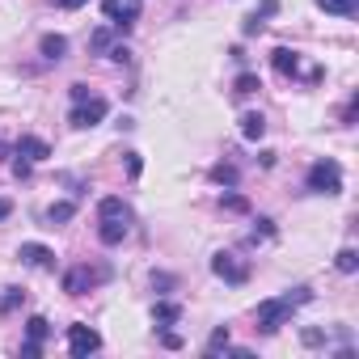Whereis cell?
Here are the masks:
<instances>
[{
    "instance_id": "cell-1",
    "label": "cell",
    "mask_w": 359,
    "mask_h": 359,
    "mask_svg": "<svg viewBox=\"0 0 359 359\" xmlns=\"http://www.w3.org/2000/svg\"><path fill=\"white\" fill-rule=\"evenodd\" d=\"M309 300H313V292H309V287H296V292H287V296L262 300V304H258V325H254V330H258V334H275V330H279V325L300 309V304H309Z\"/></svg>"
},
{
    "instance_id": "cell-2",
    "label": "cell",
    "mask_w": 359,
    "mask_h": 359,
    "mask_svg": "<svg viewBox=\"0 0 359 359\" xmlns=\"http://www.w3.org/2000/svg\"><path fill=\"white\" fill-rule=\"evenodd\" d=\"M97 220H102V229H97L102 245H118V241L131 233V208H127L118 195H106V199L97 203Z\"/></svg>"
},
{
    "instance_id": "cell-3",
    "label": "cell",
    "mask_w": 359,
    "mask_h": 359,
    "mask_svg": "<svg viewBox=\"0 0 359 359\" xmlns=\"http://www.w3.org/2000/svg\"><path fill=\"white\" fill-rule=\"evenodd\" d=\"M309 191L313 195H338L342 191V165L338 161H330V156H321V161H313L309 165Z\"/></svg>"
},
{
    "instance_id": "cell-4",
    "label": "cell",
    "mask_w": 359,
    "mask_h": 359,
    "mask_svg": "<svg viewBox=\"0 0 359 359\" xmlns=\"http://www.w3.org/2000/svg\"><path fill=\"white\" fill-rule=\"evenodd\" d=\"M106 114H110V102H106V97H97V93H89L85 102H72L68 123H72V127H81V131H89V127H97Z\"/></svg>"
},
{
    "instance_id": "cell-5",
    "label": "cell",
    "mask_w": 359,
    "mask_h": 359,
    "mask_svg": "<svg viewBox=\"0 0 359 359\" xmlns=\"http://www.w3.org/2000/svg\"><path fill=\"white\" fill-rule=\"evenodd\" d=\"M140 5H144V0H102V18H106L118 34H127V30L135 26V18H140Z\"/></svg>"
},
{
    "instance_id": "cell-6",
    "label": "cell",
    "mask_w": 359,
    "mask_h": 359,
    "mask_svg": "<svg viewBox=\"0 0 359 359\" xmlns=\"http://www.w3.org/2000/svg\"><path fill=\"white\" fill-rule=\"evenodd\" d=\"M106 279H110L106 266H97V271H93V266H72V271L64 275V292H68V296H85L89 287H97V283H106Z\"/></svg>"
},
{
    "instance_id": "cell-7",
    "label": "cell",
    "mask_w": 359,
    "mask_h": 359,
    "mask_svg": "<svg viewBox=\"0 0 359 359\" xmlns=\"http://www.w3.org/2000/svg\"><path fill=\"white\" fill-rule=\"evenodd\" d=\"M68 351L76 355V359H89L93 351H102V334L93 330V325H68Z\"/></svg>"
},
{
    "instance_id": "cell-8",
    "label": "cell",
    "mask_w": 359,
    "mask_h": 359,
    "mask_svg": "<svg viewBox=\"0 0 359 359\" xmlns=\"http://www.w3.org/2000/svg\"><path fill=\"white\" fill-rule=\"evenodd\" d=\"M212 271H216L224 283H233V287H241V283L250 279V266H245V262H237V254H224V250L212 258Z\"/></svg>"
},
{
    "instance_id": "cell-9",
    "label": "cell",
    "mask_w": 359,
    "mask_h": 359,
    "mask_svg": "<svg viewBox=\"0 0 359 359\" xmlns=\"http://www.w3.org/2000/svg\"><path fill=\"white\" fill-rule=\"evenodd\" d=\"M26 334H30V338H26L22 355H26V359H39V355H43V342L51 338V321H47V317H30V321H26Z\"/></svg>"
},
{
    "instance_id": "cell-10",
    "label": "cell",
    "mask_w": 359,
    "mask_h": 359,
    "mask_svg": "<svg viewBox=\"0 0 359 359\" xmlns=\"http://www.w3.org/2000/svg\"><path fill=\"white\" fill-rule=\"evenodd\" d=\"M18 258H22L26 266H39V271H55V254H51L47 245H34V241H26V245L18 250Z\"/></svg>"
},
{
    "instance_id": "cell-11",
    "label": "cell",
    "mask_w": 359,
    "mask_h": 359,
    "mask_svg": "<svg viewBox=\"0 0 359 359\" xmlns=\"http://www.w3.org/2000/svg\"><path fill=\"white\" fill-rule=\"evenodd\" d=\"M13 152H18V156H26V161L34 165V161H47V156H51V144H47V140H39V135H22V140L13 144Z\"/></svg>"
},
{
    "instance_id": "cell-12",
    "label": "cell",
    "mask_w": 359,
    "mask_h": 359,
    "mask_svg": "<svg viewBox=\"0 0 359 359\" xmlns=\"http://www.w3.org/2000/svg\"><path fill=\"white\" fill-rule=\"evenodd\" d=\"M271 64H275L279 76H296V68H300V60H296L292 47H275V51H271Z\"/></svg>"
},
{
    "instance_id": "cell-13",
    "label": "cell",
    "mask_w": 359,
    "mask_h": 359,
    "mask_svg": "<svg viewBox=\"0 0 359 359\" xmlns=\"http://www.w3.org/2000/svg\"><path fill=\"white\" fill-rule=\"evenodd\" d=\"M241 135L254 144V140H262L266 135V118L258 114V110H250V114H241Z\"/></svg>"
},
{
    "instance_id": "cell-14",
    "label": "cell",
    "mask_w": 359,
    "mask_h": 359,
    "mask_svg": "<svg viewBox=\"0 0 359 359\" xmlns=\"http://www.w3.org/2000/svg\"><path fill=\"white\" fill-rule=\"evenodd\" d=\"M39 51L55 64V60H64V51H68V39L64 34H43V43H39Z\"/></svg>"
},
{
    "instance_id": "cell-15",
    "label": "cell",
    "mask_w": 359,
    "mask_h": 359,
    "mask_svg": "<svg viewBox=\"0 0 359 359\" xmlns=\"http://www.w3.org/2000/svg\"><path fill=\"white\" fill-rule=\"evenodd\" d=\"M177 317H182V309H177V304H169V300H156L152 304V321L156 325H173Z\"/></svg>"
},
{
    "instance_id": "cell-16",
    "label": "cell",
    "mask_w": 359,
    "mask_h": 359,
    "mask_svg": "<svg viewBox=\"0 0 359 359\" xmlns=\"http://www.w3.org/2000/svg\"><path fill=\"white\" fill-rule=\"evenodd\" d=\"M317 9H325V13H334V18H351V13L359 9V0H317Z\"/></svg>"
},
{
    "instance_id": "cell-17",
    "label": "cell",
    "mask_w": 359,
    "mask_h": 359,
    "mask_svg": "<svg viewBox=\"0 0 359 359\" xmlns=\"http://www.w3.org/2000/svg\"><path fill=\"white\" fill-rule=\"evenodd\" d=\"M72 216H76V203H51V208H47V224H51V229H55V224H68Z\"/></svg>"
},
{
    "instance_id": "cell-18",
    "label": "cell",
    "mask_w": 359,
    "mask_h": 359,
    "mask_svg": "<svg viewBox=\"0 0 359 359\" xmlns=\"http://www.w3.org/2000/svg\"><path fill=\"white\" fill-rule=\"evenodd\" d=\"M212 182H216V187H237V165L220 161V165L212 169Z\"/></svg>"
},
{
    "instance_id": "cell-19",
    "label": "cell",
    "mask_w": 359,
    "mask_h": 359,
    "mask_svg": "<svg viewBox=\"0 0 359 359\" xmlns=\"http://www.w3.org/2000/svg\"><path fill=\"white\" fill-rule=\"evenodd\" d=\"M334 266H338L342 275H355V271H359V254H355V250L346 245V250H338V258H334Z\"/></svg>"
},
{
    "instance_id": "cell-20",
    "label": "cell",
    "mask_w": 359,
    "mask_h": 359,
    "mask_svg": "<svg viewBox=\"0 0 359 359\" xmlns=\"http://www.w3.org/2000/svg\"><path fill=\"white\" fill-rule=\"evenodd\" d=\"M22 300H26V292H22V287H5V292H0V317H5V313H13Z\"/></svg>"
},
{
    "instance_id": "cell-21",
    "label": "cell",
    "mask_w": 359,
    "mask_h": 359,
    "mask_svg": "<svg viewBox=\"0 0 359 359\" xmlns=\"http://www.w3.org/2000/svg\"><path fill=\"white\" fill-rule=\"evenodd\" d=\"M258 89H262V85H258V76H254V72H241L233 93H237V97H250V93H258Z\"/></svg>"
},
{
    "instance_id": "cell-22",
    "label": "cell",
    "mask_w": 359,
    "mask_h": 359,
    "mask_svg": "<svg viewBox=\"0 0 359 359\" xmlns=\"http://www.w3.org/2000/svg\"><path fill=\"white\" fill-rule=\"evenodd\" d=\"M216 351H229V325H220V330L208 338V355H216Z\"/></svg>"
},
{
    "instance_id": "cell-23",
    "label": "cell",
    "mask_w": 359,
    "mask_h": 359,
    "mask_svg": "<svg viewBox=\"0 0 359 359\" xmlns=\"http://www.w3.org/2000/svg\"><path fill=\"white\" fill-rule=\"evenodd\" d=\"M110 34H114V26H110V30H93L89 47H93V51H110Z\"/></svg>"
},
{
    "instance_id": "cell-24",
    "label": "cell",
    "mask_w": 359,
    "mask_h": 359,
    "mask_svg": "<svg viewBox=\"0 0 359 359\" xmlns=\"http://www.w3.org/2000/svg\"><path fill=\"white\" fill-rule=\"evenodd\" d=\"M266 237H275V224H271V220L262 216V220H258V229L250 233V241H266Z\"/></svg>"
},
{
    "instance_id": "cell-25",
    "label": "cell",
    "mask_w": 359,
    "mask_h": 359,
    "mask_svg": "<svg viewBox=\"0 0 359 359\" xmlns=\"http://www.w3.org/2000/svg\"><path fill=\"white\" fill-rule=\"evenodd\" d=\"M224 208H229V212H250V203H245L241 195H224Z\"/></svg>"
},
{
    "instance_id": "cell-26",
    "label": "cell",
    "mask_w": 359,
    "mask_h": 359,
    "mask_svg": "<svg viewBox=\"0 0 359 359\" xmlns=\"http://www.w3.org/2000/svg\"><path fill=\"white\" fill-rule=\"evenodd\" d=\"M30 169H34V165H30L26 156H18V161H13V177H30Z\"/></svg>"
},
{
    "instance_id": "cell-27",
    "label": "cell",
    "mask_w": 359,
    "mask_h": 359,
    "mask_svg": "<svg viewBox=\"0 0 359 359\" xmlns=\"http://www.w3.org/2000/svg\"><path fill=\"white\" fill-rule=\"evenodd\" d=\"M355 114H359V97H351V102H346V110H342V123H355Z\"/></svg>"
},
{
    "instance_id": "cell-28",
    "label": "cell",
    "mask_w": 359,
    "mask_h": 359,
    "mask_svg": "<svg viewBox=\"0 0 359 359\" xmlns=\"http://www.w3.org/2000/svg\"><path fill=\"white\" fill-rule=\"evenodd\" d=\"M321 342H325L321 330H304V346H321Z\"/></svg>"
},
{
    "instance_id": "cell-29",
    "label": "cell",
    "mask_w": 359,
    "mask_h": 359,
    "mask_svg": "<svg viewBox=\"0 0 359 359\" xmlns=\"http://www.w3.org/2000/svg\"><path fill=\"white\" fill-rule=\"evenodd\" d=\"M262 26H266L262 18H245V34H262Z\"/></svg>"
},
{
    "instance_id": "cell-30",
    "label": "cell",
    "mask_w": 359,
    "mask_h": 359,
    "mask_svg": "<svg viewBox=\"0 0 359 359\" xmlns=\"http://www.w3.org/2000/svg\"><path fill=\"white\" fill-rule=\"evenodd\" d=\"M140 169H144V165H140V156H135V152H127V173H131V177H140Z\"/></svg>"
},
{
    "instance_id": "cell-31",
    "label": "cell",
    "mask_w": 359,
    "mask_h": 359,
    "mask_svg": "<svg viewBox=\"0 0 359 359\" xmlns=\"http://www.w3.org/2000/svg\"><path fill=\"white\" fill-rule=\"evenodd\" d=\"M110 60H118V64H127V60H131V51H127V47H110Z\"/></svg>"
},
{
    "instance_id": "cell-32",
    "label": "cell",
    "mask_w": 359,
    "mask_h": 359,
    "mask_svg": "<svg viewBox=\"0 0 359 359\" xmlns=\"http://www.w3.org/2000/svg\"><path fill=\"white\" fill-rule=\"evenodd\" d=\"M161 342H165V346H169V351H177V346H182V334H165V338H161Z\"/></svg>"
},
{
    "instance_id": "cell-33",
    "label": "cell",
    "mask_w": 359,
    "mask_h": 359,
    "mask_svg": "<svg viewBox=\"0 0 359 359\" xmlns=\"http://www.w3.org/2000/svg\"><path fill=\"white\" fill-rule=\"evenodd\" d=\"M89 97V85H72V102H85Z\"/></svg>"
},
{
    "instance_id": "cell-34",
    "label": "cell",
    "mask_w": 359,
    "mask_h": 359,
    "mask_svg": "<svg viewBox=\"0 0 359 359\" xmlns=\"http://www.w3.org/2000/svg\"><path fill=\"white\" fill-rule=\"evenodd\" d=\"M55 5H60V9H81L85 0H55Z\"/></svg>"
},
{
    "instance_id": "cell-35",
    "label": "cell",
    "mask_w": 359,
    "mask_h": 359,
    "mask_svg": "<svg viewBox=\"0 0 359 359\" xmlns=\"http://www.w3.org/2000/svg\"><path fill=\"white\" fill-rule=\"evenodd\" d=\"M9 212H13V203H9V199H0V220H5Z\"/></svg>"
},
{
    "instance_id": "cell-36",
    "label": "cell",
    "mask_w": 359,
    "mask_h": 359,
    "mask_svg": "<svg viewBox=\"0 0 359 359\" xmlns=\"http://www.w3.org/2000/svg\"><path fill=\"white\" fill-rule=\"evenodd\" d=\"M5 152H9V148H5V144H0V156H5Z\"/></svg>"
}]
</instances>
